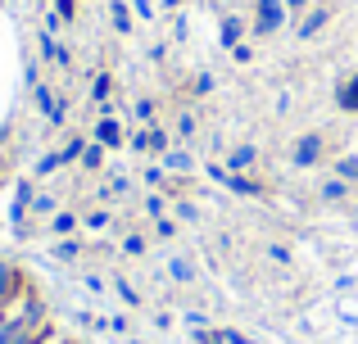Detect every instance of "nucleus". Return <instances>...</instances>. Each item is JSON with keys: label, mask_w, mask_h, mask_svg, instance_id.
Returning a JSON list of instances; mask_svg holds the SVG:
<instances>
[{"label": "nucleus", "mask_w": 358, "mask_h": 344, "mask_svg": "<svg viewBox=\"0 0 358 344\" xmlns=\"http://www.w3.org/2000/svg\"><path fill=\"white\" fill-rule=\"evenodd\" d=\"M290 9L281 5V0H259V18H254V36H272L281 23H286Z\"/></svg>", "instance_id": "f257e3e1"}, {"label": "nucleus", "mask_w": 358, "mask_h": 344, "mask_svg": "<svg viewBox=\"0 0 358 344\" xmlns=\"http://www.w3.org/2000/svg\"><path fill=\"white\" fill-rule=\"evenodd\" d=\"M23 285H27V281H23V272H18L14 263H5V258H0V308H5V304L14 299L18 290H23Z\"/></svg>", "instance_id": "f03ea898"}, {"label": "nucleus", "mask_w": 358, "mask_h": 344, "mask_svg": "<svg viewBox=\"0 0 358 344\" xmlns=\"http://www.w3.org/2000/svg\"><path fill=\"white\" fill-rule=\"evenodd\" d=\"M331 18V9H322V5H313V9H304V18L295 23V36L299 41H308V36H317L322 32V23Z\"/></svg>", "instance_id": "7ed1b4c3"}, {"label": "nucleus", "mask_w": 358, "mask_h": 344, "mask_svg": "<svg viewBox=\"0 0 358 344\" xmlns=\"http://www.w3.org/2000/svg\"><path fill=\"white\" fill-rule=\"evenodd\" d=\"M317 159H322V141H317V136L295 141V163H299V168H308V163H317Z\"/></svg>", "instance_id": "20e7f679"}, {"label": "nucleus", "mask_w": 358, "mask_h": 344, "mask_svg": "<svg viewBox=\"0 0 358 344\" xmlns=\"http://www.w3.org/2000/svg\"><path fill=\"white\" fill-rule=\"evenodd\" d=\"M131 145H136V150H150V154H164L168 150V136L159 132V127H145V132H136V141H131Z\"/></svg>", "instance_id": "39448f33"}, {"label": "nucleus", "mask_w": 358, "mask_h": 344, "mask_svg": "<svg viewBox=\"0 0 358 344\" xmlns=\"http://www.w3.org/2000/svg\"><path fill=\"white\" fill-rule=\"evenodd\" d=\"M96 145H122V127H118V118H100V127H96Z\"/></svg>", "instance_id": "423d86ee"}, {"label": "nucleus", "mask_w": 358, "mask_h": 344, "mask_svg": "<svg viewBox=\"0 0 358 344\" xmlns=\"http://www.w3.org/2000/svg\"><path fill=\"white\" fill-rule=\"evenodd\" d=\"M241 32H245V23H241V18H222V45H231V50H236V45H241Z\"/></svg>", "instance_id": "0eeeda50"}, {"label": "nucleus", "mask_w": 358, "mask_h": 344, "mask_svg": "<svg viewBox=\"0 0 358 344\" xmlns=\"http://www.w3.org/2000/svg\"><path fill=\"white\" fill-rule=\"evenodd\" d=\"M191 163H195V159H191L186 150H168V154H164V168H168V172H191Z\"/></svg>", "instance_id": "6e6552de"}, {"label": "nucleus", "mask_w": 358, "mask_h": 344, "mask_svg": "<svg viewBox=\"0 0 358 344\" xmlns=\"http://www.w3.org/2000/svg\"><path fill=\"white\" fill-rule=\"evenodd\" d=\"M336 177H341V181H358V154H345V159H336Z\"/></svg>", "instance_id": "1a4fd4ad"}, {"label": "nucleus", "mask_w": 358, "mask_h": 344, "mask_svg": "<svg viewBox=\"0 0 358 344\" xmlns=\"http://www.w3.org/2000/svg\"><path fill=\"white\" fill-rule=\"evenodd\" d=\"M32 213H36V218H50V213H59L55 195H32Z\"/></svg>", "instance_id": "9d476101"}, {"label": "nucleus", "mask_w": 358, "mask_h": 344, "mask_svg": "<svg viewBox=\"0 0 358 344\" xmlns=\"http://www.w3.org/2000/svg\"><path fill=\"white\" fill-rule=\"evenodd\" d=\"M73 227H78V218H73V213H55V222H50L55 236H73Z\"/></svg>", "instance_id": "9b49d317"}, {"label": "nucleus", "mask_w": 358, "mask_h": 344, "mask_svg": "<svg viewBox=\"0 0 358 344\" xmlns=\"http://www.w3.org/2000/svg\"><path fill=\"white\" fill-rule=\"evenodd\" d=\"M250 163H254V150H250V145H241V150L227 159V168H231V172H241V168H250Z\"/></svg>", "instance_id": "f8f14e48"}, {"label": "nucleus", "mask_w": 358, "mask_h": 344, "mask_svg": "<svg viewBox=\"0 0 358 344\" xmlns=\"http://www.w3.org/2000/svg\"><path fill=\"white\" fill-rule=\"evenodd\" d=\"M100 159H105V145H87V150H82V163H87V168H100Z\"/></svg>", "instance_id": "ddd939ff"}, {"label": "nucleus", "mask_w": 358, "mask_h": 344, "mask_svg": "<svg viewBox=\"0 0 358 344\" xmlns=\"http://www.w3.org/2000/svg\"><path fill=\"white\" fill-rule=\"evenodd\" d=\"M168 272H173V281H191V263H186V258H173Z\"/></svg>", "instance_id": "4468645a"}, {"label": "nucleus", "mask_w": 358, "mask_h": 344, "mask_svg": "<svg viewBox=\"0 0 358 344\" xmlns=\"http://www.w3.org/2000/svg\"><path fill=\"white\" fill-rule=\"evenodd\" d=\"M345 190H350V181H341V177H331V181L322 186V195H327V200H341Z\"/></svg>", "instance_id": "2eb2a0df"}, {"label": "nucleus", "mask_w": 358, "mask_h": 344, "mask_svg": "<svg viewBox=\"0 0 358 344\" xmlns=\"http://www.w3.org/2000/svg\"><path fill=\"white\" fill-rule=\"evenodd\" d=\"M114 290L122 294V304H141V294H136V290H131V285H127V281H114Z\"/></svg>", "instance_id": "dca6fc26"}, {"label": "nucleus", "mask_w": 358, "mask_h": 344, "mask_svg": "<svg viewBox=\"0 0 358 344\" xmlns=\"http://www.w3.org/2000/svg\"><path fill=\"white\" fill-rule=\"evenodd\" d=\"M341 105H345V109H354V105H358V77L350 82V91H341Z\"/></svg>", "instance_id": "f3484780"}, {"label": "nucleus", "mask_w": 358, "mask_h": 344, "mask_svg": "<svg viewBox=\"0 0 358 344\" xmlns=\"http://www.w3.org/2000/svg\"><path fill=\"white\" fill-rule=\"evenodd\" d=\"M114 27H118V32H127V27H131V18H127V9H122V5H114Z\"/></svg>", "instance_id": "a211bd4d"}, {"label": "nucleus", "mask_w": 358, "mask_h": 344, "mask_svg": "<svg viewBox=\"0 0 358 344\" xmlns=\"http://www.w3.org/2000/svg\"><path fill=\"white\" fill-rule=\"evenodd\" d=\"M122 249H127V254H145V240H141V236H127V240H122Z\"/></svg>", "instance_id": "6ab92c4d"}, {"label": "nucleus", "mask_w": 358, "mask_h": 344, "mask_svg": "<svg viewBox=\"0 0 358 344\" xmlns=\"http://www.w3.org/2000/svg\"><path fill=\"white\" fill-rule=\"evenodd\" d=\"M87 227H91V231H105V227H109V213H91Z\"/></svg>", "instance_id": "aec40b11"}, {"label": "nucleus", "mask_w": 358, "mask_h": 344, "mask_svg": "<svg viewBox=\"0 0 358 344\" xmlns=\"http://www.w3.org/2000/svg\"><path fill=\"white\" fill-rule=\"evenodd\" d=\"M281 5H286L290 14H304V9H308V0H281Z\"/></svg>", "instance_id": "412c9836"}, {"label": "nucleus", "mask_w": 358, "mask_h": 344, "mask_svg": "<svg viewBox=\"0 0 358 344\" xmlns=\"http://www.w3.org/2000/svg\"><path fill=\"white\" fill-rule=\"evenodd\" d=\"M55 9H59V18H64V14H73V0H55Z\"/></svg>", "instance_id": "4be33fe9"}, {"label": "nucleus", "mask_w": 358, "mask_h": 344, "mask_svg": "<svg viewBox=\"0 0 358 344\" xmlns=\"http://www.w3.org/2000/svg\"><path fill=\"white\" fill-rule=\"evenodd\" d=\"M0 322H5V308H0Z\"/></svg>", "instance_id": "5701e85b"}, {"label": "nucleus", "mask_w": 358, "mask_h": 344, "mask_svg": "<svg viewBox=\"0 0 358 344\" xmlns=\"http://www.w3.org/2000/svg\"><path fill=\"white\" fill-rule=\"evenodd\" d=\"M136 344H145V340H136Z\"/></svg>", "instance_id": "b1692460"}]
</instances>
